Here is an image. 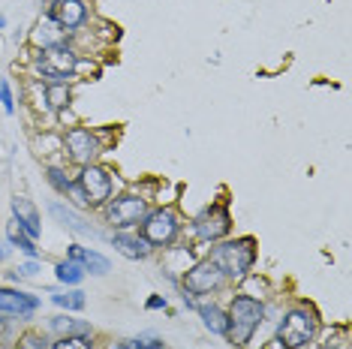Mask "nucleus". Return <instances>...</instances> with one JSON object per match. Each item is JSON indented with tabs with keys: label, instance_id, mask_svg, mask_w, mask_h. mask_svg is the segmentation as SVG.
I'll list each match as a JSON object with an SVG mask.
<instances>
[{
	"label": "nucleus",
	"instance_id": "29",
	"mask_svg": "<svg viewBox=\"0 0 352 349\" xmlns=\"http://www.w3.org/2000/svg\"><path fill=\"white\" fill-rule=\"evenodd\" d=\"M21 274H28V277H30V274H36V262H28V265L21 268Z\"/></svg>",
	"mask_w": 352,
	"mask_h": 349
},
{
	"label": "nucleus",
	"instance_id": "14",
	"mask_svg": "<svg viewBox=\"0 0 352 349\" xmlns=\"http://www.w3.org/2000/svg\"><path fill=\"white\" fill-rule=\"evenodd\" d=\"M69 259L78 262V265H82L85 271H91V274H106L109 271V259L106 256H100V253H94V250L78 247V244L69 247Z\"/></svg>",
	"mask_w": 352,
	"mask_h": 349
},
{
	"label": "nucleus",
	"instance_id": "11",
	"mask_svg": "<svg viewBox=\"0 0 352 349\" xmlns=\"http://www.w3.org/2000/svg\"><path fill=\"white\" fill-rule=\"evenodd\" d=\"M39 307V301L28 292L19 289H0V313H12V316H34Z\"/></svg>",
	"mask_w": 352,
	"mask_h": 349
},
{
	"label": "nucleus",
	"instance_id": "32",
	"mask_svg": "<svg viewBox=\"0 0 352 349\" xmlns=\"http://www.w3.org/2000/svg\"><path fill=\"white\" fill-rule=\"evenodd\" d=\"M6 259V247H3V244H0V262H3Z\"/></svg>",
	"mask_w": 352,
	"mask_h": 349
},
{
	"label": "nucleus",
	"instance_id": "7",
	"mask_svg": "<svg viewBox=\"0 0 352 349\" xmlns=\"http://www.w3.org/2000/svg\"><path fill=\"white\" fill-rule=\"evenodd\" d=\"M145 214H148L145 199H142V196L126 193V196H118V199L109 205V223L118 226V229H130L135 223H142Z\"/></svg>",
	"mask_w": 352,
	"mask_h": 349
},
{
	"label": "nucleus",
	"instance_id": "26",
	"mask_svg": "<svg viewBox=\"0 0 352 349\" xmlns=\"http://www.w3.org/2000/svg\"><path fill=\"white\" fill-rule=\"evenodd\" d=\"M49 181L54 184V190H60V193H69V187H73V181H69L60 169H49Z\"/></svg>",
	"mask_w": 352,
	"mask_h": 349
},
{
	"label": "nucleus",
	"instance_id": "2",
	"mask_svg": "<svg viewBox=\"0 0 352 349\" xmlns=\"http://www.w3.org/2000/svg\"><path fill=\"white\" fill-rule=\"evenodd\" d=\"M314 335H316V313L307 311V307H295V311H289L277 328V337L286 349L307 346L310 340H314Z\"/></svg>",
	"mask_w": 352,
	"mask_h": 349
},
{
	"label": "nucleus",
	"instance_id": "4",
	"mask_svg": "<svg viewBox=\"0 0 352 349\" xmlns=\"http://www.w3.org/2000/svg\"><path fill=\"white\" fill-rule=\"evenodd\" d=\"M78 67V58L73 49H67V45H52V49H43L36 58V69L43 73L45 78H52V82H67L69 76L76 73Z\"/></svg>",
	"mask_w": 352,
	"mask_h": 349
},
{
	"label": "nucleus",
	"instance_id": "28",
	"mask_svg": "<svg viewBox=\"0 0 352 349\" xmlns=\"http://www.w3.org/2000/svg\"><path fill=\"white\" fill-rule=\"evenodd\" d=\"M130 346L133 349H163V344H160L157 337H139V340H133Z\"/></svg>",
	"mask_w": 352,
	"mask_h": 349
},
{
	"label": "nucleus",
	"instance_id": "17",
	"mask_svg": "<svg viewBox=\"0 0 352 349\" xmlns=\"http://www.w3.org/2000/svg\"><path fill=\"white\" fill-rule=\"evenodd\" d=\"M199 313H202L205 328L211 331V335H226L229 331V316L223 313L220 307H199Z\"/></svg>",
	"mask_w": 352,
	"mask_h": 349
},
{
	"label": "nucleus",
	"instance_id": "22",
	"mask_svg": "<svg viewBox=\"0 0 352 349\" xmlns=\"http://www.w3.org/2000/svg\"><path fill=\"white\" fill-rule=\"evenodd\" d=\"M10 241H12V244H19V247H21V250H25V253H28V256H36V247H34V238H28V235H25V232H21V229H19V226H15V223L10 226Z\"/></svg>",
	"mask_w": 352,
	"mask_h": 349
},
{
	"label": "nucleus",
	"instance_id": "16",
	"mask_svg": "<svg viewBox=\"0 0 352 349\" xmlns=\"http://www.w3.org/2000/svg\"><path fill=\"white\" fill-rule=\"evenodd\" d=\"M34 43L39 45V49H52V45H60L63 43V30L58 21H52V19H43L36 25L34 30Z\"/></svg>",
	"mask_w": 352,
	"mask_h": 349
},
{
	"label": "nucleus",
	"instance_id": "3",
	"mask_svg": "<svg viewBox=\"0 0 352 349\" xmlns=\"http://www.w3.org/2000/svg\"><path fill=\"white\" fill-rule=\"evenodd\" d=\"M214 262L220 265L223 277H244L250 271L253 259H256V250H253V241L250 238H241V241H229V244H220L214 250Z\"/></svg>",
	"mask_w": 352,
	"mask_h": 349
},
{
	"label": "nucleus",
	"instance_id": "5",
	"mask_svg": "<svg viewBox=\"0 0 352 349\" xmlns=\"http://www.w3.org/2000/svg\"><path fill=\"white\" fill-rule=\"evenodd\" d=\"M142 238H145L148 244H154V247L172 244L175 238H178V217L163 208L145 214V220H142Z\"/></svg>",
	"mask_w": 352,
	"mask_h": 349
},
{
	"label": "nucleus",
	"instance_id": "9",
	"mask_svg": "<svg viewBox=\"0 0 352 349\" xmlns=\"http://www.w3.org/2000/svg\"><path fill=\"white\" fill-rule=\"evenodd\" d=\"M67 150H69V160L78 166H91V160L100 154V142L97 136H91L87 130L76 126V130L67 133Z\"/></svg>",
	"mask_w": 352,
	"mask_h": 349
},
{
	"label": "nucleus",
	"instance_id": "10",
	"mask_svg": "<svg viewBox=\"0 0 352 349\" xmlns=\"http://www.w3.org/2000/svg\"><path fill=\"white\" fill-rule=\"evenodd\" d=\"M226 232H229V211L220 208V205H214V208H208L196 217V235L202 241H217Z\"/></svg>",
	"mask_w": 352,
	"mask_h": 349
},
{
	"label": "nucleus",
	"instance_id": "25",
	"mask_svg": "<svg viewBox=\"0 0 352 349\" xmlns=\"http://www.w3.org/2000/svg\"><path fill=\"white\" fill-rule=\"evenodd\" d=\"M19 349H49V340H45L43 335H34V331H30V335L21 337Z\"/></svg>",
	"mask_w": 352,
	"mask_h": 349
},
{
	"label": "nucleus",
	"instance_id": "6",
	"mask_svg": "<svg viewBox=\"0 0 352 349\" xmlns=\"http://www.w3.org/2000/svg\"><path fill=\"white\" fill-rule=\"evenodd\" d=\"M78 190H82L85 196V205H91V208H100V205H106V199L111 196V178L106 169H100V166H85L82 174H78Z\"/></svg>",
	"mask_w": 352,
	"mask_h": 349
},
{
	"label": "nucleus",
	"instance_id": "24",
	"mask_svg": "<svg viewBox=\"0 0 352 349\" xmlns=\"http://www.w3.org/2000/svg\"><path fill=\"white\" fill-rule=\"evenodd\" d=\"M54 349H94V344H91V337L76 335V337H60L54 344Z\"/></svg>",
	"mask_w": 352,
	"mask_h": 349
},
{
	"label": "nucleus",
	"instance_id": "12",
	"mask_svg": "<svg viewBox=\"0 0 352 349\" xmlns=\"http://www.w3.org/2000/svg\"><path fill=\"white\" fill-rule=\"evenodd\" d=\"M85 3L82 0H54L52 3V12H49V19L52 21H58L60 27H78L85 21Z\"/></svg>",
	"mask_w": 352,
	"mask_h": 349
},
{
	"label": "nucleus",
	"instance_id": "13",
	"mask_svg": "<svg viewBox=\"0 0 352 349\" xmlns=\"http://www.w3.org/2000/svg\"><path fill=\"white\" fill-rule=\"evenodd\" d=\"M12 214H15V226L21 229L28 238H39V214L25 196H15L12 199Z\"/></svg>",
	"mask_w": 352,
	"mask_h": 349
},
{
	"label": "nucleus",
	"instance_id": "19",
	"mask_svg": "<svg viewBox=\"0 0 352 349\" xmlns=\"http://www.w3.org/2000/svg\"><path fill=\"white\" fill-rule=\"evenodd\" d=\"M52 214H54V217H58V220H60V223L67 226V229H73V232H82V235H94V229H91V226H85L82 220H78L73 211H67V208H63V205H58V202H54V205H52Z\"/></svg>",
	"mask_w": 352,
	"mask_h": 349
},
{
	"label": "nucleus",
	"instance_id": "23",
	"mask_svg": "<svg viewBox=\"0 0 352 349\" xmlns=\"http://www.w3.org/2000/svg\"><path fill=\"white\" fill-rule=\"evenodd\" d=\"M67 100H69V91H67V85H63V82H54V85L49 87V106L60 109V106H67Z\"/></svg>",
	"mask_w": 352,
	"mask_h": 349
},
{
	"label": "nucleus",
	"instance_id": "1",
	"mask_svg": "<svg viewBox=\"0 0 352 349\" xmlns=\"http://www.w3.org/2000/svg\"><path fill=\"white\" fill-rule=\"evenodd\" d=\"M226 316H229V331L226 335L232 337V344L235 346H244V344H250L253 331L259 328L262 316H265V307H262L256 298H250V295H235V301H232Z\"/></svg>",
	"mask_w": 352,
	"mask_h": 349
},
{
	"label": "nucleus",
	"instance_id": "27",
	"mask_svg": "<svg viewBox=\"0 0 352 349\" xmlns=\"http://www.w3.org/2000/svg\"><path fill=\"white\" fill-rule=\"evenodd\" d=\"M0 102H3V112L12 115L15 106H12V91H10V82L6 78H0Z\"/></svg>",
	"mask_w": 352,
	"mask_h": 349
},
{
	"label": "nucleus",
	"instance_id": "8",
	"mask_svg": "<svg viewBox=\"0 0 352 349\" xmlns=\"http://www.w3.org/2000/svg\"><path fill=\"white\" fill-rule=\"evenodd\" d=\"M223 283V271L214 259L199 262L196 268H190L187 277H184V289L193 292V295H205V292H214Z\"/></svg>",
	"mask_w": 352,
	"mask_h": 349
},
{
	"label": "nucleus",
	"instance_id": "21",
	"mask_svg": "<svg viewBox=\"0 0 352 349\" xmlns=\"http://www.w3.org/2000/svg\"><path fill=\"white\" fill-rule=\"evenodd\" d=\"M54 304H60V307H67V311H82L85 307V292H63V295H54Z\"/></svg>",
	"mask_w": 352,
	"mask_h": 349
},
{
	"label": "nucleus",
	"instance_id": "15",
	"mask_svg": "<svg viewBox=\"0 0 352 349\" xmlns=\"http://www.w3.org/2000/svg\"><path fill=\"white\" fill-rule=\"evenodd\" d=\"M115 247H118V253H124L126 259H145L148 253H151V244L145 241V238H135V235H115Z\"/></svg>",
	"mask_w": 352,
	"mask_h": 349
},
{
	"label": "nucleus",
	"instance_id": "31",
	"mask_svg": "<svg viewBox=\"0 0 352 349\" xmlns=\"http://www.w3.org/2000/svg\"><path fill=\"white\" fill-rule=\"evenodd\" d=\"M109 349H133V346H130V344H111Z\"/></svg>",
	"mask_w": 352,
	"mask_h": 349
},
{
	"label": "nucleus",
	"instance_id": "20",
	"mask_svg": "<svg viewBox=\"0 0 352 349\" xmlns=\"http://www.w3.org/2000/svg\"><path fill=\"white\" fill-rule=\"evenodd\" d=\"M58 280L60 283H67V286H76V283H82L85 280V268L78 265V262H60L58 265Z\"/></svg>",
	"mask_w": 352,
	"mask_h": 349
},
{
	"label": "nucleus",
	"instance_id": "30",
	"mask_svg": "<svg viewBox=\"0 0 352 349\" xmlns=\"http://www.w3.org/2000/svg\"><path fill=\"white\" fill-rule=\"evenodd\" d=\"M148 307H151V311H154V307H166V298H151Z\"/></svg>",
	"mask_w": 352,
	"mask_h": 349
},
{
	"label": "nucleus",
	"instance_id": "18",
	"mask_svg": "<svg viewBox=\"0 0 352 349\" xmlns=\"http://www.w3.org/2000/svg\"><path fill=\"white\" fill-rule=\"evenodd\" d=\"M52 331H58V335H63V337H76V335L91 337V325H87V322H76V319H67V316H58V319H52Z\"/></svg>",
	"mask_w": 352,
	"mask_h": 349
}]
</instances>
